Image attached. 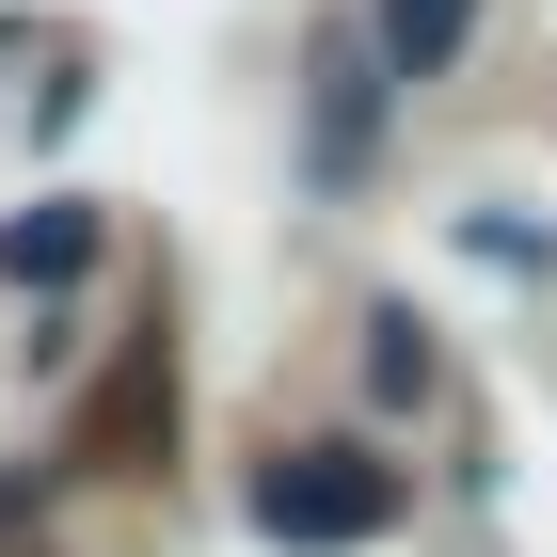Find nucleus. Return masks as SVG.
<instances>
[{"label":"nucleus","mask_w":557,"mask_h":557,"mask_svg":"<svg viewBox=\"0 0 557 557\" xmlns=\"http://www.w3.org/2000/svg\"><path fill=\"white\" fill-rule=\"evenodd\" d=\"M398 525V462H367V446H287V462H256V542L287 557H350Z\"/></svg>","instance_id":"f257e3e1"},{"label":"nucleus","mask_w":557,"mask_h":557,"mask_svg":"<svg viewBox=\"0 0 557 557\" xmlns=\"http://www.w3.org/2000/svg\"><path fill=\"white\" fill-rule=\"evenodd\" d=\"M367 160H383V64H367V33H335L319 48V112H302V175L367 191Z\"/></svg>","instance_id":"f03ea898"},{"label":"nucleus","mask_w":557,"mask_h":557,"mask_svg":"<svg viewBox=\"0 0 557 557\" xmlns=\"http://www.w3.org/2000/svg\"><path fill=\"white\" fill-rule=\"evenodd\" d=\"M144 446H175V350H128L112 398L81 414V462H96V478H144Z\"/></svg>","instance_id":"7ed1b4c3"},{"label":"nucleus","mask_w":557,"mask_h":557,"mask_svg":"<svg viewBox=\"0 0 557 557\" xmlns=\"http://www.w3.org/2000/svg\"><path fill=\"white\" fill-rule=\"evenodd\" d=\"M96 239H112V223H96V191H48V208L0 223V287H81Z\"/></svg>","instance_id":"20e7f679"},{"label":"nucleus","mask_w":557,"mask_h":557,"mask_svg":"<svg viewBox=\"0 0 557 557\" xmlns=\"http://www.w3.org/2000/svg\"><path fill=\"white\" fill-rule=\"evenodd\" d=\"M462 33H478V0H383V16H367V64H383V96L446 81V64H462Z\"/></svg>","instance_id":"39448f33"},{"label":"nucleus","mask_w":557,"mask_h":557,"mask_svg":"<svg viewBox=\"0 0 557 557\" xmlns=\"http://www.w3.org/2000/svg\"><path fill=\"white\" fill-rule=\"evenodd\" d=\"M446 383V350H430L414 302H367V398H430Z\"/></svg>","instance_id":"423d86ee"},{"label":"nucleus","mask_w":557,"mask_h":557,"mask_svg":"<svg viewBox=\"0 0 557 557\" xmlns=\"http://www.w3.org/2000/svg\"><path fill=\"white\" fill-rule=\"evenodd\" d=\"M462 239H478V256H494V271H557V239H542V223H510V208H478Z\"/></svg>","instance_id":"0eeeda50"},{"label":"nucleus","mask_w":557,"mask_h":557,"mask_svg":"<svg viewBox=\"0 0 557 557\" xmlns=\"http://www.w3.org/2000/svg\"><path fill=\"white\" fill-rule=\"evenodd\" d=\"M0 510H16V478H0Z\"/></svg>","instance_id":"6e6552de"}]
</instances>
